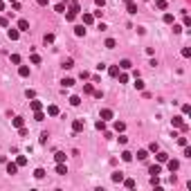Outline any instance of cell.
Segmentation results:
<instances>
[{
	"mask_svg": "<svg viewBox=\"0 0 191 191\" xmlns=\"http://www.w3.org/2000/svg\"><path fill=\"white\" fill-rule=\"evenodd\" d=\"M178 144H180V146H187V137H178Z\"/></svg>",
	"mask_w": 191,
	"mask_h": 191,
	"instance_id": "46",
	"label": "cell"
},
{
	"mask_svg": "<svg viewBox=\"0 0 191 191\" xmlns=\"http://www.w3.org/2000/svg\"><path fill=\"white\" fill-rule=\"evenodd\" d=\"M182 113H184V115L191 113V106H189V104H184V106H182Z\"/></svg>",
	"mask_w": 191,
	"mask_h": 191,
	"instance_id": "48",
	"label": "cell"
},
{
	"mask_svg": "<svg viewBox=\"0 0 191 191\" xmlns=\"http://www.w3.org/2000/svg\"><path fill=\"white\" fill-rule=\"evenodd\" d=\"M122 182H124L126 189H133V187H135V180H133V178H126V180H122Z\"/></svg>",
	"mask_w": 191,
	"mask_h": 191,
	"instance_id": "18",
	"label": "cell"
},
{
	"mask_svg": "<svg viewBox=\"0 0 191 191\" xmlns=\"http://www.w3.org/2000/svg\"><path fill=\"white\" fill-rule=\"evenodd\" d=\"M2 9H5V2H2V0H0V11H2Z\"/></svg>",
	"mask_w": 191,
	"mask_h": 191,
	"instance_id": "51",
	"label": "cell"
},
{
	"mask_svg": "<svg viewBox=\"0 0 191 191\" xmlns=\"http://www.w3.org/2000/svg\"><path fill=\"white\" fill-rule=\"evenodd\" d=\"M148 157V151H137V160H146Z\"/></svg>",
	"mask_w": 191,
	"mask_h": 191,
	"instance_id": "35",
	"label": "cell"
},
{
	"mask_svg": "<svg viewBox=\"0 0 191 191\" xmlns=\"http://www.w3.org/2000/svg\"><path fill=\"white\" fill-rule=\"evenodd\" d=\"M32 110H41V108H43V104H41V101H38V99H34V101H32Z\"/></svg>",
	"mask_w": 191,
	"mask_h": 191,
	"instance_id": "22",
	"label": "cell"
},
{
	"mask_svg": "<svg viewBox=\"0 0 191 191\" xmlns=\"http://www.w3.org/2000/svg\"><path fill=\"white\" fill-rule=\"evenodd\" d=\"M119 77V83H128V74H117Z\"/></svg>",
	"mask_w": 191,
	"mask_h": 191,
	"instance_id": "40",
	"label": "cell"
},
{
	"mask_svg": "<svg viewBox=\"0 0 191 191\" xmlns=\"http://www.w3.org/2000/svg\"><path fill=\"white\" fill-rule=\"evenodd\" d=\"M135 88H137V90H144V81H139V79H135Z\"/></svg>",
	"mask_w": 191,
	"mask_h": 191,
	"instance_id": "42",
	"label": "cell"
},
{
	"mask_svg": "<svg viewBox=\"0 0 191 191\" xmlns=\"http://www.w3.org/2000/svg\"><path fill=\"white\" fill-rule=\"evenodd\" d=\"M115 38H108V41H106V50H115Z\"/></svg>",
	"mask_w": 191,
	"mask_h": 191,
	"instance_id": "26",
	"label": "cell"
},
{
	"mask_svg": "<svg viewBox=\"0 0 191 191\" xmlns=\"http://www.w3.org/2000/svg\"><path fill=\"white\" fill-rule=\"evenodd\" d=\"M182 56H184V59H189V56H191V50H189V47H184V50H182Z\"/></svg>",
	"mask_w": 191,
	"mask_h": 191,
	"instance_id": "44",
	"label": "cell"
},
{
	"mask_svg": "<svg viewBox=\"0 0 191 191\" xmlns=\"http://www.w3.org/2000/svg\"><path fill=\"white\" fill-rule=\"evenodd\" d=\"M11 63H20V56H18V54H11Z\"/></svg>",
	"mask_w": 191,
	"mask_h": 191,
	"instance_id": "45",
	"label": "cell"
},
{
	"mask_svg": "<svg viewBox=\"0 0 191 191\" xmlns=\"http://www.w3.org/2000/svg\"><path fill=\"white\" fill-rule=\"evenodd\" d=\"M184 27H191V18L187 16V14H184Z\"/></svg>",
	"mask_w": 191,
	"mask_h": 191,
	"instance_id": "47",
	"label": "cell"
},
{
	"mask_svg": "<svg viewBox=\"0 0 191 191\" xmlns=\"http://www.w3.org/2000/svg\"><path fill=\"white\" fill-rule=\"evenodd\" d=\"M47 115H50V117H56V115H59V106H47Z\"/></svg>",
	"mask_w": 191,
	"mask_h": 191,
	"instance_id": "7",
	"label": "cell"
},
{
	"mask_svg": "<svg viewBox=\"0 0 191 191\" xmlns=\"http://www.w3.org/2000/svg\"><path fill=\"white\" fill-rule=\"evenodd\" d=\"M164 23L171 25V23H173V14H164Z\"/></svg>",
	"mask_w": 191,
	"mask_h": 191,
	"instance_id": "37",
	"label": "cell"
},
{
	"mask_svg": "<svg viewBox=\"0 0 191 191\" xmlns=\"http://www.w3.org/2000/svg\"><path fill=\"white\" fill-rule=\"evenodd\" d=\"M7 2H16V0H7Z\"/></svg>",
	"mask_w": 191,
	"mask_h": 191,
	"instance_id": "53",
	"label": "cell"
},
{
	"mask_svg": "<svg viewBox=\"0 0 191 191\" xmlns=\"http://www.w3.org/2000/svg\"><path fill=\"white\" fill-rule=\"evenodd\" d=\"M166 166H169V171H171V173H173V171H178V169H180V162H178V160H173V157H171V160H166Z\"/></svg>",
	"mask_w": 191,
	"mask_h": 191,
	"instance_id": "1",
	"label": "cell"
},
{
	"mask_svg": "<svg viewBox=\"0 0 191 191\" xmlns=\"http://www.w3.org/2000/svg\"><path fill=\"white\" fill-rule=\"evenodd\" d=\"M34 119H36V122H43V119H45V113H43V110H34Z\"/></svg>",
	"mask_w": 191,
	"mask_h": 191,
	"instance_id": "19",
	"label": "cell"
},
{
	"mask_svg": "<svg viewBox=\"0 0 191 191\" xmlns=\"http://www.w3.org/2000/svg\"><path fill=\"white\" fill-rule=\"evenodd\" d=\"M148 151H151V153H157V151H160L157 142H151V144H148Z\"/></svg>",
	"mask_w": 191,
	"mask_h": 191,
	"instance_id": "27",
	"label": "cell"
},
{
	"mask_svg": "<svg viewBox=\"0 0 191 191\" xmlns=\"http://www.w3.org/2000/svg\"><path fill=\"white\" fill-rule=\"evenodd\" d=\"M7 173H11V175L18 173V164H16V162H9V164H7Z\"/></svg>",
	"mask_w": 191,
	"mask_h": 191,
	"instance_id": "8",
	"label": "cell"
},
{
	"mask_svg": "<svg viewBox=\"0 0 191 191\" xmlns=\"http://www.w3.org/2000/svg\"><path fill=\"white\" fill-rule=\"evenodd\" d=\"M124 2H126V5H128V2H133V0H124Z\"/></svg>",
	"mask_w": 191,
	"mask_h": 191,
	"instance_id": "52",
	"label": "cell"
},
{
	"mask_svg": "<svg viewBox=\"0 0 191 191\" xmlns=\"http://www.w3.org/2000/svg\"><path fill=\"white\" fill-rule=\"evenodd\" d=\"M11 124H14L16 128H20V126L25 124V119H23V117H14V119H11Z\"/></svg>",
	"mask_w": 191,
	"mask_h": 191,
	"instance_id": "17",
	"label": "cell"
},
{
	"mask_svg": "<svg viewBox=\"0 0 191 191\" xmlns=\"http://www.w3.org/2000/svg\"><path fill=\"white\" fill-rule=\"evenodd\" d=\"M16 164H18V166H25V164H27V157H25V155H20V157L16 160Z\"/></svg>",
	"mask_w": 191,
	"mask_h": 191,
	"instance_id": "33",
	"label": "cell"
},
{
	"mask_svg": "<svg viewBox=\"0 0 191 191\" xmlns=\"http://www.w3.org/2000/svg\"><path fill=\"white\" fill-rule=\"evenodd\" d=\"M83 126H86V122H81V119H74V122H72V130H74V133H81Z\"/></svg>",
	"mask_w": 191,
	"mask_h": 191,
	"instance_id": "2",
	"label": "cell"
},
{
	"mask_svg": "<svg viewBox=\"0 0 191 191\" xmlns=\"http://www.w3.org/2000/svg\"><path fill=\"white\" fill-rule=\"evenodd\" d=\"M115 130H117V133H124V130H126V124L124 122H115Z\"/></svg>",
	"mask_w": 191,
	"mask_h": 191,
	"instance_id": "20",
	"label": "cell"
},
{
	"mask_svg": "<svg viewBox=\"0 0 191 191\" xmlns=\"http://www.w3.org/2000/svg\"><path fill=\"white\" fill-rule=\"evenodd\" d=\"M108 74H110V77H117V74H119V65H110V68H108Z\"/></svg>",
	"mask_w": 191,
	"mask_h": 191,
	"instance_id": "16",
	"label": "cell"
},
{
	"mask_svg": "<svg viewBox=\"0 0 191 191\" xmlns=\"http://www.w3.org/2000/svg\"><path fill=\"white\" fill-rule=\"evenodd\" d=\"M83 92H86V95H92V92H95L92 83H86V86H83Z\"/></svg>",
	"mask_w": 191,
	"mask_h": 191,
	"instance_id": "25",
	"label": "cell"
},
{
	"mask_svg": "<svg viewBox=\"0 0 191 191\" xmlns=\"http://www.w3.org/2000/svg\"><path fill=\"white\" fill-rule=\"evenodd\" d=\"M155 7L157 9H166V0H155Z\"/></svg>",
	"mask_w": 191,
	"mask_h": 191,
	"instance_id": "34",
	"label": "cell"
},
{
	"mask_svg": "<svg viewBox=\"0 0 191 191\" xmlns=\"http://www.w3.org/2000/svg\"><path fill=\"white\" fill-rule=\"evenodd\" d=\"M95 126H97V130H106V122H104V119H99Z\"/></svg>",
	"mask_w": 191,
	"mask_h": 191,
	"instance_id": "36",
	"label": "cell"
},
{
	"mask_svg": "<svg viewBox=\"0 0 191 191\" xmlns=\"http://www.w3.org/2000/svg\"><path fill=\"white\" fill-rule=\"evenodd\" d=\"M122 160H124V162H130V160H133V153H130V151H124V153H122Z\"/></svg>",
	"mask_w": 191,
	"mask_h": 191,
	"instance_id": "24",
	"label": "cell"
},
{
	"mask_svg": "<svg viewBox=\"0 0 191 191\" xmlns=\"http://www.w3.org/2000/svg\"><path fill=\"white\" fill-rule=\"evenodd\" d=\"M74 34L77 36H86V25H77L74 27Z\"/></svg>",
	"mask_w": 191,
	"mask_h": 191,
	"instance_id": "12",
	"label": "cell"
},
{
	"mask_svg": "<svg viewBox=\"0 0 191 191\" xmlns=\"http://www.w3.org/2000/svg\"><path fill=\"white\" fill-rule=\"evenodd\" d=\"M74 86V79H63V88H72Z\"/></svg>",
	"mask_w": 191,
	"mask_h": 191,
	"instance_id": "30",
	"label": "cell"
},
{
	"mask_svg": "<svg viewBox=\"0 0 191 191\" xmlns=\"http://www.w3.org/2000/svg\"><path fill=\"white\" fill-rule=\"evenodd\" d=\"M122 180H124V173L115 171V173H113V182H122Z\"/></svg>",
	"mask_w": 191,
	"mask_h": 191,
	"instance_id": "23",
	"label": "cell"
},
{
	"mask_svg": "<svg viewBox=\"0 0 191 191\" xmlns=\"http://www.w3.org/2000/svg\"><path fill=\"white\" fill-rule=\"evenodd\" d=\"M65 153H63V151H56V153H54V160H56V162H65Z\"/></svg>",
	"mask_w": 191,
	"mask_h": 191,
	"instance_id": "11",
	"label": "cell"
},
{
	"mask_svg": "<svg viewBox=\"0 0 191 191\" xmlns=\"http://www.w3.org/2000/svg\"><path fill=\"white\" fill-rule=\"evenodd\" d=\"M95 23V16L92 14H83V25H92Z\"/></svg>",
	"mask_w": 191,
	"mask_h": 191,
	"instance_id": "9",
	"label": "cell"
},
{
	"mask_svg": "<svg viewBox=\"0 0 191 191\" xmlns=\"http://www.w3.org/2000/svg\"><path fill=\"white\" fill-rule=\"evenodd\" d=\"M157 162H160V164H162V162H166V160H169V153H162V151H157Z\"/></svg>",
	"mask_w": 191,
	"mask_h": 191,
	"instance_id": "10",
	"label": "cell"
},
{
	"mask_svg": "<svg viewBox=\"0 0 191 191\" xmlns=\"http://www.w3.org/2000/svg\"><path fill=\"white\" fill-rule=\"evenodd\" d=\"M151 184H153V187H160V178H157V175H151Z\"/></svg>",
	"mask_w": 191,
	"mask_h": 191,
	"instance_id": "39",
	"label": "cell"
},
{
	"mask_svg": "<svg viewBox=\"0 0 191 191\" xmlns=\"http://www.w3.org/2000/svg\"><path fill=\"white\" fill-rule=\"evenodd\" d=\"M54 11H59V14H65V5H63V2H59V5L54 7Z\"/></svg>",
	"mask_w": 191,
	"mask_h": 191,
	"instance_id": "31",
	"label": "cell"
},
{
	"mask_svg": "<svg viewBox=\"0 0 191 191\" xmlns=\"http://www.w3.org/2000/svg\"><path fill=\"white\" fill-rule=\"evenodd\" d=\"M63 68H65V70L74 68V61H72V59H65V61H63Z\"/></svg>",
	"mask_w": 191,
	"mask_h": 191,
	"instance_id": "28",
	"label": "cell"
},
{
	"mask_svg": "<svg viewBox=\"0 0 191 191\" xmlns=\"http://www.w3.org/2000/svg\"><path fill=\"white\" fill-rule=\"evenodd\" d=\"M130 68H133V63H130L128 59H124V61L119 63V70H130Z\"/></svg>",
	"mask_w": 191,
	"mask_h": 191,
	"instance_id": "14",
	"label": "cell"
},
{
	"mask_svg": "<svg viewBox=\"0 0 191 191\" xmlns=\"http://www.w3.org/2000/svg\"><path fill=\"white\" fill-rule=\"evenodd\" d=\"M34 178H38V180L45 178V169H36V171H34Z\"/></svg>",
	"mask_w": 191,
	"mask_h": 191,
	"instance_id": "29",
	"label": "cell"
},
{
	"mask_svg": "<svg viewBox=\"0 0 191 191\" xmlns=\"http://www.w3.org/2000/svg\"><path fill=\"white\" fill-rule=\"evenodd\" d=\"M43 41H45V43H54V34H45Z\"/></svg>",
	"mask_w": 191,
	"mask_h": 191,
	"instance_id": "41",
	"label": "cell"
},
{
	"mask_svg": "<svg viewBox=\"0 0 191 191\" xmlns=\"http://www.w3.org/2000/svg\"><path fill=\"white\" fill-rule=\"evenodd\" d=\"M65 11H68V9H65ZM74 18H77V14H72V11H68V14H65V20H68V23H72Z\"/></svg>",
	"mask_w": 191,
	"mask_h": 191,
	"instance_id": "32",
	"label": "cell"
},
{
	"mask_svg": "<svg viewBox=\"0 0 191 191\" xmlns=\"http://www.w3.org/2000/svg\"><path fill=\"white\" fill-rule=\"evenodd\" d=\"M56 173H59V175H65V173H68V166H65V162H56Z\"/></svg>",
	"mask_w": 191,
	"mask_h": 191,
	"instance_id": "4",
	"label": "cell"
},
{
	"mask_svg": "<svg viewBox=\"0 0 191 191\" xmlns=\"http://www.w3.org/2000/svg\"><path fill=\"white\" fill-rule=\"evenodd\" d=\"M70 104H72V106H79V104H81V99L74 95V97H70Z\"/></svg>",
	"mask_w": 191,
	"mask_h": 191,
	"instance_id": "38",
	"label": "cell"
},
{
	"mask_svg": "<svg viewBox=\"0 0 191 191\" xmlns=\"http://www.w3.org/2000/svg\"><path fill=\"white\" fill-rule=\"evenodd\" d=\"M7 36L11 38V41H18V36H20V32H18V29H9V32H7Z\"/></svg>",
	"mask_w": 191,
	"mask_h": 191,
	"instance_id": "13",
	"label": "cell"
},
{
	"mask_svg": "<svg viewBox=\"0 0 191 191\" xmlns=\"http://www.w3.org/2000/svg\"><path fill=\"white\" fill-rule=\"evenodd\" d=\"M18 32H29V20L20 18V20H18Z\"/></svg>",
	"mask_w": 191,
	"mask_h": 191,
	"instance_id": "3",
	"label": "cell"
},
{
	"mask_svg": "<svg viewBox=\"0 0 191 191\" xmlns=\"http://www.w3.org/2000/svg\"><path fill=\"white\" fill-rule=\"evenodd\" d=\"M95 2H97V7H101V9H104V5H106V0H95Z\"/></svg>",
	"mask_w": 191,
	"mask_h": 191,
	"instance_id": "49",
	"label": "cell"
},
{
	"mask_svg": "<svg viewBox=\"0 0 191 191\" xmlns=\"http://www.w3.org/2000/svg\"><path fill=\"white\" fill-rule=\"evenodd\" d=\"M36 2H38V5H41V7H45V5H47V2H50V0H36Z\"/></svg>",
	"mask_w": 191,
	"mask_h": 191,
	"instance_id": "50",
	"label": "cell"
},
{
	"mask_svg": "<svg viewBox=\"0 0 191 191\" xmlns=\"http://www.w3.org/2000/svg\"><path fill=\"white\" fill-rule=\"evenodd\" d=\"M148 173H151V175H160V173H162V166H160V164L148 166Z\"/></svg>",
	"mask_w": 191,
	"mask_h": 191,
	"instance_id": "6",
	"label": "cell"
},
{
	"mask_svg": "<svg viewBox=\"0 0 191 191\" xmlns=\"http://www.w3.org/2000/svg\"><path fill=\"white\" fill-rule=\"evenodd\" d=\"M126 9H128V14H137V5H135V2H128Z\"/></svg>",
	"mask_w": 191,
	"mask_h": 191,
	"instance_id": "21",
	"label": "cell"
},
{
	"mask_svg": "<svg viewBox=\"0 0 191 191\" xmlns=\"http://www.w3.org/2000/svg\"><path fill=\"white\" fill-rule=\"evenodd\" d=\"M18 74H20V77H29V68H27V65H20V68H18Z\"/></svg>",
	"mask_w": 191,
	"mask_h": 191,
	"instance_id": "15",
	"label": "cell"
},
{
	"mask_svg": "<svg viewBox=\"0 0 191 191\" xmlns=\"http://www.w3.org/2000/svg\"><path fill=\"white\" fill-rule=\"evenodd\" d=\"M101 119H104V122L113 119V110H110V108H104V110H101Z\"/></svg>",
	"mask_w": 191,
	"mask_h": 191,
	"instance_id": "5",
	"label": "cell"
},
{
	"mask_svg": "<svg viewBox=\"0 0 191 191\" xmlns=\"http://www.w3.org/2000/svg\"><path fill=\"white\" fill-rule=\"evenodd\" d=\"M32 63H36V65H38V63H41V56H38V54H32Z\"/></svg>",
	"mask_w": 191,
	"mask_h": 191,
	"instance_id": "43",
	"label": "cell"
}]
</instances>
